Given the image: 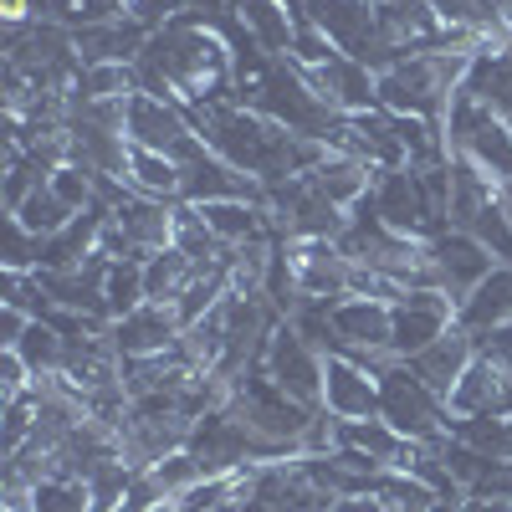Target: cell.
<instances>
[{
	"instance_id": "74e56055",
	"label": "cell",
	"mask_w": 512,
	"mask_h": 512,
	"mask_svg": "<svg viewBox=\"0 0 512 512\" xmlns=\"http://www.w3.org/2000/svg\"><path fill=\"white\" fill-rule=\"evenodd\" d=\"M139 512H180V502H149V507H139Z\"/></svg>"
},
{
	"instance_id": "2e32d148",
	"label": "cell",
	"mask_w": 512,
	"mask_h": 512,
	"mask_svg": "<svg viewBox=\"0 0 512 512\" xmlns=\"http://www.w3.org/2000/svg\"><path fill=\"white\" fill-rule=\"evenodd\" d=\"M446 410L456 420H466V415H512V374L477 349V359L466 364L456 390L446 395Z\"/></svg>"
},
{
	"instance_id": "ffe728a7",
	"label": "cell",
	"mask_w": 512,
	"mask_h": 512,
	"mask_svg": "<svg viewBox=\"0 0 512 512\" xmlns=\"http://www.w3.org/2000/svg\"><path fill=\"white\" fill-rule=\"evenodd\" d=\"M374 180H379V169H369V164L354 159V154H333V149H328V159H323L318 169H308V185H313L323 200H333L338 210H354L359 200H369Z\"/></svg>"
},
{
	"instance_id": "ac0fdd59",
	"label": "cell",
	"mask_w": 512,
	"mask_h": 512,
	"mask_svg": "<svg viewBox=\"0 0 512 512\" xmlns=\"http://www.w3.org/2000/svg\"><path fill=\"white\" fill-rule=\"evenodd\" d=\"M472 359H477V333H466V328H456V323H451V328L436 338V344H425V349H420L415 359H405V364H410V369H415V374H420V379H425V384H431V390L446 400Z\"/></svg>"
},
{
	"instance_id": "4fadbf2b",
	"label": "cell",
	"mask_w": 512,
	"mask_h": 512,
	"mask_svg": "<svg viewBox=\"0 0 512 512\" xmlns=\"http://www.w3.org/2000/svg\"><path fill=\"white\" fill-rule=\"evenodd\" d=\"M303 77H308V88L344 118L379 108V72H369L364 62H354L344 52H338L333 62H323V67H308Z\"/></svg>"
},
{
	"instance_id": "5b68a950",
	"label": "cell",
	"mask_w": 512,
	"mask_h": 512,
	"mask_svg": "<svg viewBox=\"0 0 512 512\" xmlns=\"http://www.w3.org/2000/svg\"><path fill=\"white\" fill-rule=\"evenodd\" d=\"M175 164H180V205H210V200H256V205H267L262 180H251L236 164H226L221 154H210L200 134H190L175 149Z\"/></svg>"
},
{
	"instance_id": "9c48e42d",
	"label": "cell",
	"mask_w": 512,
	"mask_h": 512,
	"mask_svg": "<svg viewBox=\"0 0 512 512\" xmlns=\"http://www.w3.org/2000/svg\"><path fill=\"white\" fill-rule=\"evenodd\" d=\"M492 267H497L492 251L477 246L466 231H451V226H446L441 236L425 241V282H431L436 292H446L451 303H461V297L472 292Z\"/></svg>"
},
{
	"instance_id": "3957f363",
	"label": "cell",
	"mask_w": 512,
	"mask_h": 512,
	"mask_svg": "<svg viewBox=\"0 0 512 512\" xmlns=\"http://www.w3.org/2000/svg\"><path fill=\"white\" fill-rule=\"evenodd\" d=\"M446 154L477 164L492 185L512 180V128H507V118L487 113L472 93H461V88L446 103Z\"/></svg>"
},
{
	"instance_id": "277c9868",
	"label": "cell",
	"mask_w": 512,
	"mask_h": 512,
	"mask_svg": "<svg viewBox=\"0 0 512 512\" xmlns=\"http://www.w3.org/2000/svg\"><path fill=\"white\" fill-rule=\"evenodd\" d=\"M364 205H369L390 231L415 236V241H431V236L446 231V205L436 200L431 180H425L415 164H405V169H384V175L374 180V190H369Z\"/></svg>"
},
{
	"instance_id": "44dd1931",
	"label": "cell",
	"mask_w": 512,
	"mask_h": 512,
	"mask_svg": "<svg viewBox=\"0 0 512 512\" xmlns=\"http://www.w3.org/2000/svg\"><path fill=\"white\" fill-rule=\"evenodd\" d=\"M241 26H246V36H251L267 57H287V52H292L297 16H292L287 0H241Z\"/></svg>"
},
{
	"instance_id": "d4e9b609",
	"label": "cell",
	"mask_w": 512,
	"mask_h": 512,
	"mask_svg": "<svg viewBox=\"0 0 512 512\" xmlns=\"http://www.w3.org/2000/svg\"><path fill=\"white\" fill-rule=\"evenodd\" d=\"M451 436L482 451L487 461H512V415H466V420L451 415Z\"/></svg>"
},
{
	"instance_id": "9a60e30c",
	"label": "cell",
	"mask_w": 512,
	"mask_h": 512,
	"mask_svg": "<svg viewBox=\"0 0 512 512\" xmlns=\"http://www.w3.org/2000/svg\"><path fill=\"white\" fill-rule=\"evenodd\" d=\"M323 410L338 420H374L379 415V374L349 354H328L323 369Z\"/></svg>"
},
{
	"instance_id": "7a4b0ae2",
	"label": "cell",
	"mask_w": 512,
	"mask_h": 512,
	"mask_svg": "<svg viewBox=\"0 0 512 512\" xmlns=\"http://www.w3.org/2000/svg\"><path fill=\"white\" fill-rule=\"evenodd\" d=\"M379 420H390L405 441H420V446H441L451 436L446 400L405 359H390L379 369Z\"/></svg>"
},
{
	"instance_id": "8992f818",
	"label": "cell",
	"mask_w": 512,
	"mask_h": 512,
	"mask_svg": "<svg viewBox=\"0 0 512 512\" xmlns=\"http://www.w3.org/2000/svg\"><path fill=\"white\" fill-rule=\"evenodd\" d=\"M308 21L333 41L344 57L364 62L369 72L390 67V52L379 41V11L374 0H308Z\"/></svg>"
},
{
	"instance_id": "4dcf8cb0",
	"label": "cell",
	"mask_w": 512,
	"mask_h": 512,
	"mask_svg": "<svg viewBox=\"0 0 512 512\" xmlns=\"http://www.w3.org/2000/svg\"><path fill=\"white\" fill-rule=\"evenodd\" d=\"M52 195L62 200V205H72V210H93L103 195H98V180L88 175L82 164H62V169H52Z\"/></svg>"
},
{
	"instance_id": "e575fe53",
	"label": "cell",
	"mask_w": 512,
	"mask_h": 512,
	"mask_svg": "<svg viewBox=\"0 0 512 512\" xmlns=\"http://www.w3.org/2000/svg\"><path fill=\"white\" fill-rule=\"evenodd\" d=\"M36 384V374L26 369V359L16 349H0V400H16Z\"/></svg>"
},
{
	"instance_id": "d6a6232c",
	"label": "cell",
	"mask_w": 512,
	"mask_h": 512,
	"mask_svg": "<svg viewBox=\"0 0 512 512\" xmlns=\"http://www.w3.org/2000/svg\"><path fill=\"white\" fill-rule=\"evenodd\" d=\"M287 57H292L297 67H303V72H308V67H323V62H333V57H338V47H333V41H328V36H323V31L308 21V16H297V36H292V52H287Z\"/></svg>"
},
{
	"instance_id": "f546056e",
	"label": "cell",
	"mask_w": 512,
	"mask_h": 512,
	"mask_svg": "<svg viewBox=\"0 0 512 512\" xmlns=\"http://www.w3.org/2000/svg\"><path fill=\"white\" fill-rule=\"evenodd\" d=\"M36 436V390L16 395V400H0V461L16 456L21 446H31Z\"/></svg>"
},
{
	"instance_id": "836d02e7",
	"label": "cell",
	"mask_w": 512,
	"mask_h": 512,
	"mask_svg": "<svg viewBox=\"0 0 512 512\" xmlns=\"http://www.w3.org/2000/svg\"><path fill=\"white\" fill-rule=\"evenodd\" d=\"M6 267L11 272H36L41 267V236H31L11 210H6Z\"/></svg>"
},
{
	"instance_id": "83f0119b",
	"label": "cell",
	"mask_w": 512,
	"mask_h": 512,
	"mask_svg": "<svg viewBox=\"0 0 512 512\" xmlns=\"http://www.w3.org/2000/svg\"><path fill=\"white\" fill-rule=\"evenodd\" d=\"M11 216L31 231V236H57V231H67L72 226V216H82V210H72V205H62L57 195H52V185H41V190H31L26 195V205L21 210H11Z\"/></svg>"
},
{
	"instance_id": "7402d4cb",
	"label": "cell",
	"mask_w": 512,
	"mask_h": 512,
	"mask_svg": "<svg viewBox=\"0 0 512 512\" xmlns=\"http://www.w3.org/2000/svg\"><path fill=\"white\" fill-rule=\"evenodd\" d=\"M123 185L144 200L180 205V164L169 154H154V149H134L128 154V169H123Z\"/></svg>"
},
{
	"instance_id": "cb8c5ba5",
	"label": "cell",
	"mask_w": 512,
	"mask_h": 512,
	"mask_svg": "<svg viewBox=\"0 0 512 512\" xmlns=\"http://www.w3.org/2000/svg\"><path fill=\"white\" fill-rule=\"evenodd\" d=\"M16 354L26 359V369L36 379H47V374H62L67 369V333L52 323V318H31V328L21 333V344Z\"/></svg>"
},
{
	"instance_id": "ab89813d",
	"label": "cell",
	"mask_w": 512,
	"mask_h": 512,
	"mask_svg": "<svg viewBox=\"0 0 512 512\" xmlns=\"http://www.w3.org/2000/svg\"><path fill=\"white\" fill-rule=\"evenodd\" d=\"M246 512H272V507H262V502H246Z\"/></svg>"
},
{
	"instance_id": "7c38bea8",
	"label": "cell",
	"mask_w": 512,
	"mask_h": 512,
	"mask_svg": "<svg viewBox=\"0 0 512 512\" xmlns=\"http://www.w3.org/2000/svg\"><path fill=\"white\" fill-rule=\"evenodd\" d=\"M180 313L169 308V303H139L134 313H123L108 323V338H113V349L123 359H154V354H169L180 344Z\"/></svg>"
},
{
	"instance_id": "30bf717a",
	"label": "cell",
	"mask_w": 512,
	"mask_h": 512,
	"mask_svg": "<svg viewBox=\"0 0 512 512\" xmlns=\"http://www.w3.org/2000/svg\"><path fill=\"white\" fill-rule=\"evenodd\" d=\"M390 318H395V359H415L456 323V303L436 287H405L400 303H390Z\"/></svg>"
},
{
	"instance_id": "484cf974",
	"label": "cell",
	"mask_w": 512,
	"mask_h": 512,
	"mask_svg": "<svg viewBox=\"0 0 512 512\" xmlns=\"http://www.w3.org/2000/svg\"><path fill=\"white\" fill-rule=\"evenodd\" d=\"M134 93V67L128 62H88L72 82V103H108V98H128Z\"/></svg>"
},
{
	"instance_id": "8d00e7d4",
	"label": "cell",
	"mask_w": 512,
	"mask_h": 512,
	"mask_svg": "<svg viewBox=\"0 0 512 512\" xmlns=\"http://www.w3.org/2000/svg\"><path fill=\"white\" fill-rule=\"evenodd\" d=\"M26 328H31V313L26 308H0V349H16Z\"/></svg>"
},
{
	"instance_id": "4316f807",
	"label": "cell",
	"mask_w": 512,
	"mask_h": 512,
	"mask_svg": "<svg viewBox=\"0 0 512 512\" xmlns=\"http://www.w3.org/2000/svg\"><path fill=\"white\" fill-rule=\"evenodd\" d=\"M338 446H359V451H369L374 461H384V466H395L400 461V451H405V436L395 431L390 420H338Z\"/></svg>"
},
{
	"instance_id": "8fae6325",
	"label": "cell",
	"mask_w": 512,
	"mask_h": 512,
	"mask_svg": "<svg viewBox=\"0 0 512 512\" xmlns=\"http://www.w3.org/2000/svg\"><path fill=\"white\" fill-rule=\"evenodd\" d=\"M461 93H472L487 113L512 118V31L482 36L472 57H466V77H461Z\"/></svg>"
},
{
	"instance_id": "f1b7e54d",
	"label": "cell",
	"mask_w": 512,
	"mask_h": 512,
	"mask_svg": "<svg viewBox=\"0 0 512 512\" xmlns=\"http://www.w3.org/2000/svg\"><path fill=\"white\" fill-rule=\"evenodd\" d=\"M103 297H108V323L134 313L139 303H149L144 297V256H128V262H113L108 267V282H103Z\"/></svg>"
},
{
	"instance_id": "5bb4252c",
	"label": "cell",
	"mask_w": 512,
	"mask_h": 512,
	"mask_svg": "<svg viewBox=\"0 0 512 512\" xmlns=\"http://www.w3.org/2000/svg\"><path fill=\"white\" fill-rule=\"evenodd\" d=\"M123 134L134 149H154V154H169L175 159V149L195 134L190 128V113L180 103L169 98H149V93H128V123Z\"/></svg>"
},
{
	"instance_id": "6da1fadb",
	"label": "cell",
	"mask_w": 512,
	"mask_h": 512,
	"mask_svg": "<svg viewBox=\"0 0 512 512\" xmlns=\"http://www.w3.org/2000/svg\"><path fill=\"white\" fill-rule=\"evenodd\" d=\"M466 57L472 52H415L390 62L379 72V108L436 123L446 139V103L466 77Z\"/></svg>"
},
{
	"instance_id": "52a82bcc",
	"label": "cell",
	"mask_w": 512,
	"mask_h": 512,
	"mask_svg": "<svg viewBox=\"0 0 512 512\" xmlns=\"http://www.w3.org/2000/svg\"><path fill=\"white\" fill-rule=\"evenodd\" d=\"M262 369L272 374L277 390H287L297 405L323 410V369H328V354H318L292 323H277V333L267 338Z\"/></svg>"
},
{
	"instance_id": "603a6c76",
	"label": "cell",
	"mask_w": 512,
	"mask_h": 512,
	"mask_svg": "<svg viewBox=\"0 0 512 512\" xmlns=\"http://www.w3.org/2000/svg\"><path fill=\"white\" fill-rule=\"evenodd\" d=\"M195 272L200 267L190 262L180 246H164V251L144 256V297H149V303H169V308H175V297L190 287Z\"/></svg>"
},
{
	"instance_id": "d590c367",
	"label": "cell",
	"mask_w": 512,
	"mask_h": 512,
	"mask_svg": "<svg viewBox=\"0 0 512 512\" xmlns=\"http://www.w3.org/2000/svg\"><path fill=\"white\" fill-rule=\"evenodd\" d=\"M477 349L487 354V359H497L507 374H512V323H502V328H487V333H477Z\"/></svg>"
},
{
	"instance_id": "e0dca14e",
	"label": "cell",
	"mask_w": 512,
	"mask_h": 512,
	"mask_svg": "<svg viewBox=\"0 0 512 512\" xmlns=\"http://www.w3.org/2000/svg\"><path fill=\"white\" fill-rule=\"evenodd\" d=\"M113 221L123 226L128 246H134L139 256H154L164 246H175V231H180V205L169 200H144L128 190L118 205H113Z\"/></svg>"
},
{
	"instance_id": "f35d334b",
	"label": "cell",
	"mask_w": 512,
	"mask_h": 512,
	"mask_svg": "<svg viewBox=\"0 0 512 512\" xmlns=\"http://www.w3.org/2000/svg\"><path fill=\"white\" fill-rule=\"evenodd\" d=\"M502 200H507V210H512V180H507V185H502Z\"/></svg>"
},
{
	"instance_id": "1f68e13d",
	"label": "cell",
	"mask_w": 512,
	"mask_h": 512,
	"mask_svg": "<svg viewBox=\"0 0 512 512\" xmlns=\"http://www.w3.org/2000/svg\"><path fill=\"white\" fill-rule=\"evenodd\" d=\"M185 11H190L185 0H123V21L139 26L144 36H154V31H164V26H175Z\"/></svg>"
},
{
	"instance_id": "d6986e66",
	"label": "cell",
	"mask_w": 512,
	"mask_h": 512,
	"mask_svg": "<svg viewBox=\"0 0 512 512\" xmlns=\"http://www.w3.org/2000/svg\"><path fill=\"white\" fill-rule=\"evenodd\" d=\"M502 323H512V267H492L456 303V328H466V333H487Z\"/></svg>"
},
{
	"instance_id": "ba28073f",
	"label": "cell",
	"mask_w": 512,
	"mask_h": 512,
	"mask_svg": "<svg viewBox=\"0 0 512 512\" xmlns=\"http://www.w3.org/2000/svg\"><path fill=\"white\" fill-rule=\"evenodd\" d=\"M282 262L297 282V292L313 303H338L354 292V262L338 241H282Z\"/></svg>"
}]
</instances>
